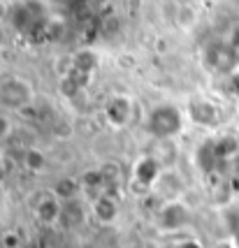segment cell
<instances>
[{"mask_svg":"<svg viewBox=\"0 0 239 248\" xmlns=\"http://www.w3.org/2000/svg\"><path fill=\"white\" fill-rule=\"evenodd\" d=\"M93 5H105V2H109V0H91Z\"/></svg>","mask_w":239,"mask_h":248,"instance_id":"5bb4252c","label":"cell"},{"mask_svg":"<svg viewBox=\"0 0 239 248\" xmlns=\"http://www.w3.org/2000/svg\"><path fill=\"white\" fill-rule=\"evenodd\" d=\"M7 135H10V121L5 116H0V140H5Z\"/></svg>","mask_w":239,"mask_h":248,"instance_id":"7c38bea8","label":"cell"},{"mask_svg":"<svg viewBox=\"0 0 239 248\" xmlns=\"http://www.w3.org/2000/svg\"><path fill=\"white\" fill-rule=\"evenodd\" d=\"M195 21H197L195 10H191L188 5H179V2H176V7H174V23H176L179 28H193Z\"/></svg>","mask_w":239,"mask_h":248,"instance_id":"8fae6325","label":"cell"},{"mask_svg":"<svg viewBox=\"0 0 239 248\" xmlns=\"http://www.w3.org/2000/svg\"><path fill=\"white\" fill-rule=\"evenodd\" d=\"M33 97H35L33 88L23 79L10 77V79L0 81V107L2 109H10V111L26 109L33 102Z\"/></svg>","mask_w":239,"mask_h":248,"instance_id":"7a4b0ae2","label":"cell"},{"mask_svg":"<svg viewBox=\"0 0 239 248\" xmlns=\"http://www.w3.org/2000/svg\"><path fill=\"white\" fill-rule=\"evenodd\" d=\"M91 214L100 225H114L119 218V202L112 195H102L91 202Z\"/></svg>","mask_w":239,"mask_h":248,"instance_id":"ba28073f","label":"cell"},{"mask_svg":"<svg viewBox=\"0 0 239 248\" xmlns=\"http://www.w3.org/2000/svg\"><path fill=\"white\" fill-rule=\"evenodd\" d=\"M23 170L31 174H42L44 167H47V155H44L40 149H35V146H28V149H23Z\"/></svg>","mask_w":239,"mask_h":248,"instance_id":"30bf717a","label":"cell"},{"mask_svg":"<svg viewBox=\"0 0 239 248\" xmlns=\"http://www.w3.org/2000/svg\"><path fill=\"white\" fill-rule=\"evenodd\" d=\"M135 102L128 95H116L114 100H109L107 109H105V116H107L109 125L112 128H126L130 125L135 119Z\"/></svg>","mask_w":239,"mask_h":248,"instance_id":"5b68a950","label":"cell"},{"mask_svg":"<svg viewBox=\"0 0 239 248\" xmlns=\"http://www.w3.org/2000/svg\"><path fill=\"white\" fill-rule=\"evenodd\" d=\"M191 223V211L181 200L174 202H163L158 209V225L167 230V232H179Z\"/></svg>","mask_w":239,"mask_h":248,"instance_id":"3957f363","label":"cell"},{"mask_svg":"<svg viewBox=\"0 0 239 248\" xmlns=\"http://www.w3.org/2000/svg\"><path fill=\"white\" fill-rule=\"evenodd\" d=\"M61 214H63V202H61L54 193L42 197V200L37 202V206H35L37 220H40L42 225H49V227L61 223Z\"/></svg>","mask_w":239,"mask_h":248,"instance_id":"52a82bcc","label":"cell"},{"mask_svg":"<svg viewBox=\"0 0 239 248\" xmlns=\"http://www.w3.org/2000/svg\"><path fill=\"white\" fill-rule=\"evenodd\" d=\"M181 125H184V116L172 105L156 107L146 119V128L153 135V140H172L174 135L181 132Z\"/></svg>","mask_w":239,"mask_h":248,"instance_id":"6da1fadb","label":"cell"},{"mask_svg":"<svg viewBox=\"0 0 239 248\" xmlns=\"http://www.w3.org/2000/svg\"><path fill=\"white\" fill-rule=\"evenodd\" d=\"M86 220V209L81 204V200H70L63 202V214H61V225L65 227H79Z\"/></svg>","mask_w":239,"mask_h":248,"instance_id":"9c48e42d","label":"cell"},{"mask_svg":"<svg viewBox=\"0 0 239 248\" xmlns=\"http://www.w3.org/2000/svg\"><path fill=\"white\" fill-rule=\"evenodd\" d=\"M232 51H235V56H237V61H239V35L232 40Z\"/></svg>","mask_w":239,"mask_h":248,"instance_id":"4fadbf2b","label":"cell"},{"mask_svg":"<svg viewBox=\"0 0 239 248\" xmlns=\"http://www.w3.org/2000/svg\"><path fill=\"white\" fill-rule=\"evenodd\" d=\"M188 116L191 121L195 123V125H205V128H211V125H216L218 121H221V111L214 102H209V100H193L191 105H188Z\"/></svg>","mask_w":239,"mask_h":248,"instance_id":"8992f818","label":"cell"},{"mask_svg":"<svg viewBox=\"0 0 239 248\" xmlns=\"http://www.w3.org/2000/svg\"><path fill=\"white\" fill-rule=\"evenodd\" d=\"M205 58H207V65L214 72H218V75H230L239 63L235 51H232V44H223V42L209 44Z\"/></svg>","mask_w":239,"mask_h":248,"instance_id":"277c9868","label":"cell"},{"mask_svg":"<svg viewBox=\"0 0 239 248\" xmlns=\"http://www.w3.org/2000/svg\"><path fill=\"white\" fill-rule=\"evenodd\" d=\"M0 42H2V26H0Z\"/></svg>","mask_w":239,"mask_h":248,"instance_id":"9a60e30c","label":"cell"}]
</instances>
